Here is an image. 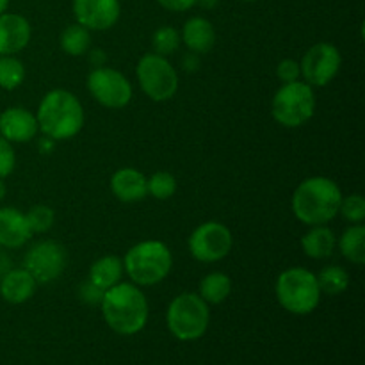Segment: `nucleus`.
Masks as SVG:
<instances>
[{
	"instance_id": "f257e3e1",
	"label": "nucleus",
	"mask_w": 365,
	"mask_h": 365,
	"mask_svg": "<svg viewBox=\"0 0 365 365\" xmlns=\"http://www.w3.org/2000/svg\"><path fill=\"white\" fill-rule=\"evenodd\" d=\"M100 307L106 323L120 335H135L148 321V302L135 284L120 282L107 289Z\"/></svg>"
},
{
	"instance_id": "f03ea898",
	"label": "nucleus",
	"mask_w": 365,
	"mask_h": 365,
	"mask_svg": "<svg viewBox=\"0 0 365 365\" xmlns=\"http://www.w3.org/2000/svg\"><path fill=\"white\" fill-rule=\"evenodd\" d=\"M342 192L331 178L310 177L296 187L292 196V212L309 227L330 223L337 217Z\"/></svg>"
},
{
	"instance_id": "7ed1b4c3",
	"label": "nucleus",
	"mask_w": 365,
	"mask_h": 365,
	"mask_svg": "<svg viewBox=\"0 0 365 365\" xmlns=\"http://www.w3.org/2000/svg\"><path fill=\"white\" fill-rule=\"evenodd\" d=\"M38 127L53 141L71 139L84 127V109L73 93L52 89L43 96L38 107Z\"/></svg>"
},
{
	"instance_id": "20e7f679",
	"label": "nucleus",
	"mask_w": 365,
	"mask_h": 365,
	"mask_svg": "<svg viewBox=\"0 0 365 365\" xmlns=\"http://www.w3.org/2000/svg\"><path fill=\"white\" fill-rule=\"evenodd\" d=\"M173 257L160 241H143L132 246L123 259V269L138 287L157 285L170 274Z\"/></svg>"
},
{
	"instance_id": "39448f33",
	"label": "nucleus",
	"mask_w": 365,
	"mask_h": 365,
	"mask_svg": "<svg viewBox=\"0 0 365 365\" xmlns=\"http://www.w3.org/2000/svg\"><path fill=\"white\" fill-rule=\"evenodd\" d=\"M277 299L287 312L307 316L314 312L321 302V291L316 274L303 267H291L278 277L274 285Z\"/></svg>"
},
{
	"instance_id": "423d86ee",
	"label": "nucleus",
	"mask_w": 365,
	"mask_h": 365,
	"mask_svg": "<svg viewBox=\"0 0 365 365\" xmlns=\"http://www.w3.org/2000/svg\"><path fill=\"white\" fill-rule=\"evenodd\" d=\"M209 305L195 292H184L177 296L168 307V328L178 341L189 342L203 337L209 328Z\"/></svg>"
},
{
	"instance_id": "0eeeda50",
	"label": "nucleus",
	"mask_w": 365,
	"mask_h": 365,
	"mask_svg": "<svg viewBox=\"0 0 365 365\" xmlns=\"http://www.w3.org/2000/svg\"><path fill=\"white\" fill-rule=\"evenodd\" d=\"M314 110L316 95L307 82H289L274 93L273 118L282 127H302L314 116Z\"/></svg>"
},
{
	"instance_id": "6e6552de",
	"label": "nucleus",
	"mask_w": 365,
	"mask_h": 365,
	"mask_svg": "<svg viewBox=\"0 0 365 365\" xmlns=\"http://www.w3.org/2000/svg\"><path fill=\"white\" fill-rule=\"evenodd\" d=\"M139 86L153 102H166L173 98L178 89V73L170 61L157 53H146L138 63Z\"/></svg>"
},
{
	"instance_id": "1a4fd4ad",
	"label": "nucleus",
	"mask_w": 365,
	"mask_h": 365,
	"mask_svg": "<svg viewBox=\"0 0 365 365\" xmlns=\"http://www.w3.org/2000/svg\"><path fill=\"white\" fill-rule=\"evenodd\" d=\"M88 89L93 98L107 109H123L132 100V86L114 68H93L88 75Z\"/></svg>"
},
{
	"instance_id": "9d476101",
	"label": "nucleus",
	"mask_w": 365,
	"mask_h": 365,
	"mask_svg": "<svg viewBox=\"0 0 365 365\" xmlns=\"http://www.w3.org/2000/svg\"><path fill=\"white\" fill-rule=\"evenodd\" d=\"M189 253L200 262H217L232 250V234L223 223L207 221L196 227L189 235Z\"/></svg>"
},
{
	"instance_id": "9b49d317",
	"label": "nucleus",
	"mask_w": 365,
	"mask_h": 365,
	"mask_svg": "<svg viewBox=\"0 0 365 365\" xmlns=\"http://www.w3.org/2000/svg\"><path fill=\"white\" fill-rule=\"evenodd\" d=\"M66 262V250L59 242L41 241L25 253L24 269L36 284H50L63 274Z\"/></svg>"
},
{
	"instance_id": "f8f14e48",
	"label": "nucleus",
	"mask_w": 365,
	"mask_h": 365,
	"mask_svg": "<svg viewBox=\"0 0 365 365\" xmlns=\"http://www.w3.org/2000/svg\"><path fill=\"white\" fill-rule=\"evenodd\" d=\"M342 57L331 43H317L303 56L299 63L302 77L309 86H327L337 77Z\"/></svg>"
},
{
	"instance_id": "ddd939ff",
	"label": "nucleus",
	"mask_w": 365,
	"mask_h": 365,
	"mask_svg": "<svg viewBox=\"0 0 365 365\" xmlns=\"http://www.w3.org/2000/svg\"><path fill=\"white\" fill-rule=\"evenodd\" d=\"M73 14L88 31H107L120 20L121 6L120 0H73Z\"/></svg>"
},
{
	"instance_id": "4468645a",
	"label": "nucleus",
	"mask_w": 365,
	"mask_h": 365,
	"mask_svg": "<svg viewBox=\"0 0 365 365\" xmlns=\"http://www.w3.org/2000/svg\"><path fill=\"white\" fill-rule=\"evenodd\" d=\"M38 130L36 116L24 107H9L0 114V135L9 143H29Z\"/></svg>"
},
{
	"instance_id": "2eb2a0df",
	"label": "nucleus",
	"mask_w": 365,
	"mask_h": 365,
	"mask_svg": "<svg viewBox=\"0 0 365 365\" xmlns=\"http://www.w3.org/2000/svg\"><path fill=\"white\" fill-rule=\"evenodd\" d=\"M31 41V24L16 13L0 14V56L21 52Z\"/></svg>"
},
{
	"instance_id": "dca6fc26",
	"label": "nucleus",
	"mask_w": 365,
	"mask_h": 365,
	"mask_svg": "<svg viewBox=\"0 0 365 365\" xmlns=\"http://www.w3.org/2000/svg\"><path fill=\"white\" fill-rule=\"evenodd\" d=\"M32 237L27 216L14 207L0 209V246L7 250L21 248Z\"/></svg>"
},
{
	"instance_id": "f3484780",
	"label": "nucleus",
	"mask_w": 365,
	"mask_h": 365,
	"mask_svg": "<svg viewBox=\"0 0 365 365\" xmlns=\"http://www.w3.org/2000/svg\"><path fill=\"white\" fill-rule=\"evenodd\" d=\"M110 189H113L114 196L123 203L141 202L148 196L146 177L134 168L118 170L110 178Z\"/></svg>"
},
{
	"instance_id": "a211bd4d",
	"label": "nucleus",
	"mask_w": 365,
	"mask_h": 365,
	"mask_svg": "<svg viewBox=\"0 0 365 365\" xmlns=\"http://www.w3.org/2000/svg\"><path fill=\"white\" fill-rule=\"evenodd\" d=\"M36 287H38L36 280L24 267L21 269H9L0 278V296L13 305L29 302L34 296Z\"/></svg>"
},
{
	"instance_id": "6ab92c4d",
	"label": "nucleus",
	"mask_w": 365,
	"mask_h": 365,
	"mask_svg": "<svg viewBox=\"0 0 365 365\" xmlns=\"http://www.w3.org/2000/svg\"><path fill=\"white\" fill-rule=\"evenodd\" d=\"M180 38L189 48V52L205 53L212 50L214 43H216V31L209 20L195 16L185 21Z\"/></svg>"
},
{
	"instance_id": "aec40b11",
	"label": "nucleus",
	"mask_w": 365,
	"mask_h": 365,
	"mask_svg": "<svg viewBox=\"0 0 365 365\" xmlns=\"http://www.w3.org/2000/svg\"><path fill=\"white\" fill-rule=\"evenodd\" d=\"M335 246H337L335 234L330 228L324 227V225L312 227L302 237L303 253H305L307 257H310V259H328V257H331V253L335 252Z\"/></svg>"
},
{
	"instance_id": "412c9836",
	"label": "nucleus",
	"mask_w": 365,
	"mask_h": 365,
	"mask_svg": "<svg viewBox=\"0 0 365 365\" xmlns=\"http://www.w3.org/2000/svg\"><path fill=\"white\" fill-rule=\"evenodd\" d=\"M123 260L120 257L107 255L91 264L88 280L91 284H95L96 287L102 289V291H107V289L120 284L121 277H123Z\"/></svg>"
},
{
	"instance_id": "4be33fe9",
	"label": "nucleus",
	"mask_w": 365,
	"mask_h": 365,
	"mask_svg": "<svg viewBox=\"0 0 365 365\" xmlns=\"http://www.w3.org/2000/svg\"><path fill=\"white\" fill-rule=\"evenodd\" d=\"M232 280L225 273H210L200 282V298L207 305H220L230 296Z\"/></svg>"
},
{
	"instance_id": "5701e85b",
	"label": "nucleus",
	"mask_w": 365,
	"mask_h": 365,
	"mask_svg": "<svg viewBox=\"0 0 365 365\" xmlns=\"http://www.w3.org/2000/svg\"><path fill=\"white\" fill-rule=\"evenodd\" d=\"M339 248L346 260L362 266L365 262V227L364 225H353L342 234L339 241Z\"/></svg>"
},
{
	"instance_id": "b1692460",
	"label": "nucleus",
	"mask_w": 365,
	"mask_h": 365,
	"mask_svg": "<svg viewBox=\"0 0 365 365\" xmlns=\"http://www.w3.org/2000/svg\"><path fill=\"white\" fill-rule=\"evenodd\" d=\"M61 48L64 53L71 57L84 56L91 48V34L86 27H82L81 24H73L70 27H66L63 31L59 38Z\"/></svg>"
},
{
	"instance_id": "393cba45",
	"label": "nucleus",
	"mask_w": 365,
	"mask_h": 365,
	"mask_svg": "<svg viewBox=\"0 0 365 365\" xmlns=\"http://www.w3.org/2000/svg\"><path fill=\"white\" fill-rule=\"evenodd\" d=\"M316 280L321 294L324 292L328 296H337L348 289L349 274L348 271L339 266H327L319 271V274H316Z\"/></svg>"
},
{
	"instance_id": "a878e982",
	"label": "nucleus",
	"mask_w": 365,
	"mask_h": 365,
	"mask_svg": "<svg viewBox=\"0 0 365 365\" xmlns=\"http://www.w3.org/2000/svg\"><path fill=\"white\" fill-rule=\"evenodd\" d=\"M25 78V66L14 56H0V88L6 91L20 88Z\"/></svg>"
},
{
	"instance_id": "bb28decb",
	"label": "nucleus",
	"mask_w": 365,
	"mask_h": 365,
	"mask_svg": "<svg viewBox=\"0 0 365 365\" xmlns=\"http://www.w3.org/2000/svg\"><path fill=\"white\" fill-rule=\"evenodd\" d=\"M180 32L175 27H170V25H164V27H159L152 36V46L155 50L157 56L168 57L171 53H175L180 46Z\"/></svg>"
},
{
	"instance_id": "cd10ccee",
	"label": "nucleus",
	"mask_w": 365,
	"mask_h": 365,
	"mask_svg": "<svg viewBox=\"0 0 365 365\" xmlns=\"http://www.w3.org/2000/svg\"><path fill=\"white\" fill-rule=\"evenodd\" d=\"M146 189L155 200H170L177 192V178L168 171H157L146 178Z\"/></svg>"
},
{
	"instance_id": "c85d7f7f",
	"label": "nucleus",
	"mask_w": 365,
	"mask_h": 365,
	"mask_svg": "<svg viewBox=\"0 0 365 365\" xmlns=\"http://www.w3.org/2000/svg\"><path fill=\"white\" fill-rule=\"evenodd\" d=\"M25 216H27L32 234H45L53 227V221H56V214L48 205H34L29 209Z\"/></svg>"
},
{
	"instance_id": "c756f323",
	"label": "nucleus",
	"mask_w": 365,
	"mask_h": 365,
	"mask_svg": "<svg viewBox=\"0 0 365 365\" xmlns=\"http://www.w3.org/2000/svg\"><path fill=\"white\" fill-rule=\"evenodd\" d=\"M339 212L342 214L346 221L353 225L362 223L365 220V200L360 195H351L348 198L341 200V207H339Z\"/></svg>"
},
{
	"instance_id": "7c9ffc66",
	"label": "nucleus",
	"mask_w": 365,
	"mask_h": 365,
	"mask_svg": "<svg viewBox=\"0 0 365 365\" xmlns=\"http://www.w3.org/2000/svg\"><path fill=\"white\" fill-rule=\"evenodd\" d=\"M14 164H16V155H14L13 143L0 135V178L9 177L14 170Z\"/></svg>"
},
{
	"instance_id": "2f4dec72",
	"label": "nucleus",
	"mask_w": 365,
	"mask_h": 365,
	"mask_svg": "<svg viewBox=\"0 0 365 365\" xmlns=\"http://www.w3.org/2000/svg\"><path fill=\"white\" fill-rule=\"evenodd\" d=\"M277 75L284 84L289 82H296L302 77V70H299V63L294 59H284L277 66Z\"/></svg>"
},
{
	"instance_id": "473e14b6",
	"label": "nucleus",
	"mask_w": 365,
	"mask_h": 365,
	"mask_svg": "<svg viewBox=\"0 0 365 365\" xmlns=\"http://www.w3.org/2000/svg\"><path fill=\"white\" fill-rule=\"evenodd\" d=\"M103 294H106V291H102L100 287H96V285L91 284L89 280H86L84 284L81 285V291H78L81 299L82 302L88 303V305H100L103 299Z\"/></svg>"
},
{
	"instance_id": "72a5a7b5",
	"label": "nucleus",
	"mask_w": 365,
	"mask_h": 365,
	"mask_svg": "<svg viewBox=\"0 0 365 365\" xmlns=\"http://www.w3.org/2000/svg\"><path fill=\"white\" fill-rule=\"evenodd\" d=\"M164 9L173 11V13H182L196 6V0H157Z\"/></svg>"
},
{
	"instance_id": "f704fd0d",
	"label": "nucleus",
	"mask_w": 365,
	"mask_h": 365,
	"mask_svg": "<svg viewBox=\"0 0 365 365\" xmlns=\"http://www.w3.org/2000/svg\"><path fill=\"white\" fill-rule=\"evenodd\" d=\"M182 66H184L185 71H196L200 68V53L189 52L182 57Z\"/></svg>"
},
{
	"instance_id": "c9c22d12",
	"label": "nucleus",
	"mask_w": 365,
	"mask_h": 365,
	"mask_svg": "<svg viewBox=\"0 0 365 365\" xmlns=\"http://www.w3.org/2000/svg\"><path fill=\"white\" fill-rule=\"evenodd\" d=\"M89 63L95 68H102L106 64V52L102 48L89 50Z\"/></svg>"
},
{
	"instance_id": "e433bc0d",
	"label": "nucleus",
	"mask_w": 365,
	"mask_h": 365,
	"mask_svg": "<svg viewBox=\"0 0 365 365\" xmlns=\"http://www.w3.org/2000/svg\"><path fill=\"white\" fill-rule=\"evenodd\" d=\"M53 139H50V138H43V139H39V143H38V146H39V150H41V153H50L53 150Z\"/></svg>"
},
{
	"instance_id": "4c0bfd02",
	"label": "nucleus",
	"mask_w": 365,
	"mask_h": 365,
	"mask_svg": "<svg viewBox=\"0 0 365 365\" xmlns=\"http://www.w3.org/2000/svg\"><path fill=\"white\" fill-rule=\"evenodd\" d=\"M11 269V260L4 255V252H0V278Z\"/></svg>"
},
{
	"instance_id": "58836bf2",
	"label": "nucleus",
	"mask_w": 365,
	"mask_h": 365,
	"mask_svg": "<svg viewBox=\"0 0 365 365\" xmlns=\"http://www.w3.org/2000/svg\"><path fill=\"white\" fill-rule=\"evenodd\" d=\"M217 2H220V0H196V4H200V6L205 7V9H214V7L217 6Z\"/></svg>"
},
{
	"instance_id": "ea45409f",
	"label": "nucleus",
	"mask_w": 365,
	"mask_h": 365,
	"mask_svg": "<svg viewBox=\"0 0 365 365\" xmlns=\"http://www.w3.org/2000/svg\"><path fill=\"white\" fill-rule=\"evenodd\" d=\"M6 192H7V187L6 184H4V178H0V202L6 198Z\"/></svg>"
},
{
	"instance_id": "a19ab883",
	"label": "nucleus",
	"mask_w": 365,
	"mask_h": 365,
	"mask_svg": "<svg viewBox=\"0 0 365 365\" xmlns=\"http://www.w3.org/2000/svg\"><path fill=\"white\" fill-rule=\"evenodd\" d=\"M7 6H9V0H0V14L6 13Z\"/></svg>"
},
{
	"instance_id": "79ce46f5",
	"label": "nucleus",
	"mask_w": 365,
	"mask_h": 365,
	"mask_svg": "<svg viewBox=\"0 0 365 365\" xmlns=\"http://www.w3.org/2000/svg\"><path fill=\"white\" fill-rule=\"evenodd\" d=\"M245 2H257V0H245Z\"/></svg>"
}]
</instances>
